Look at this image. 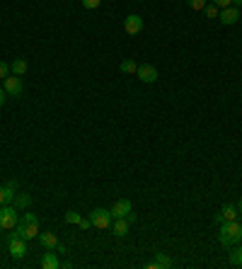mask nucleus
Wrapping results in <instances>:
<instances>
[{"label": "nucleus", "mask_w": 242, "mask_h": 269, "mask_svg": "<svg viewBox=\"0 0 242 269\" xmlns=\"http://www.w3.org/2000/svg\"><path fill=\"white\" fill-rule=\"evenodd\" d=\"M242 240V223L237 221H228V223L218 225V243L223 247H232Z\"/></svg>", "instance_id": "obj_1"}, {"label": "nucleus", "mask_w": 242, "mask_h": 269, "mask_svg": "<svg viewBox=\"0 0 242 269\" xmlns=\"http://www.w3.org/2000/svg\"><path fill=\"white\" fill-rule=\"evenodd\" d=\"M15 233L20 238H24V240L39 238V233H42V230H39V218H36L34 213H24V218L15 225Z\"/></svg>", "instance_id": "obj_2"}, {"label": "nucleus", "mask_w": 242, "mask_h": 269, "mask_svg": "<svg viewBox=\"0 0 242 269\" xmlns=\"http://www.w3.org/2000/svg\"><path fill=\"white\" fill-rule=\"evenodd\" d=\"M17 223H20L17 209H15L12 204H3V206H0V228H3V230H10V228H15Z\"/></svg>", "instance_id": "obj_3"}, {"label": "nucleus", "mask_w": 242, "mask_h": 269, "mask_svg": "<svg viewBox=\"0 0 242 269\" xmlns=\"http://www.w3.org/2000/svg\"><path fill=\"white\" fill-rule=\"evenodd\" d=\"M111 211L109 209H92L90 211V223H92V228H99V230H107V228H111Z\"/></svg>", "instance_id": "obj_4"}, {"label": "nucleus", "mask_w": 242, "mask_h": 269, "mask_svg": "<svg viewBox=\"0 0 242 269\" xmlns=\"http://www.w3.org/2000/svg\"><path fill=\"white\" fill-rule=\"evenodd\" d=\"M8 250L15 259H22L27 255V245H24V238H20L17 233H10L8 236Z\"/></svg>", "instance_id": "obj_5"}, {"label": "nucleus", "mask_w": 242, "mask_h": 269, "mask_svg": "<svg viewBox=\"0 0 242 269\" xmlns=\"http://www.w3.org/2000/svg\"><path fill=\"white\" fill-rule=\"evenodd\" d=\"M3 90H5L10 97H20V95L24 92L22 78H20V75H8V78H5V88Z\"/></svg>", "instance_id": "obj_6"}, {"label": "nucleus", "mask_w": 242, "mask_h": 269, "mask_svg": "<svg viewBox=\"0 0 242 269\" xmlns=\"http://www.w3.org/2000/svg\"><path fill=\"white\" fill-rule=\"evenodd\" d=\"M136 75H138V80H141V83H155V80L160 78L157 68L150 66V63H141V66H138V70H136Z\"/></svg>", "instance_id": "obj_7"}, {"label": "nucleus", "mask_w": 242, "mask_h": 269, "mask_svg": "<svg viewBox=\"0 0 242 269\" xmlns=\"http://www.w3.org/2000/svg\"><path fill=\"white\" fill-rule=\"evenodd\" d=\"M237 206L235 204H225L223 209H220L218 213H216V223H228V221H237Z\"/></svg>", "instance_id": "obj_8"}, {"label": "nucleus", "mask_w": 242, "mask_h": 269, "mask_svg": "<svg viewBox=\"0 0 242 269\" xmlns=\"http://www.w3.org/2000/svg\"><path fill=\"white\" fill-rule=\"evenodd\" d=\"M124 29H126V34H138L143 29V17L141 15H129L124 20Z\"/></svg>", "instance_id": "obj_9"}, {"label": "nucleus", "mask_w": 242, "mask_h": 269, "mask_svg": "<svg viewBox=\"0 0 242 269\" xmlns=\"http://www.w3.org/2000/svg\"><path fill=\"white\" fill-rule=\"evenodd\" d=\"M111 218H124L126 213L131 211V202L129 199H116V202L111 204Z\"/></svg>", "instance_id": "obj_10"}, {"label": "nucleus", "mask_w": 242, "mask_h": 269, "mask_svg": "<svg viewBox=\"0 0 242 269\" xmlns=\"http://www.w3.org/2000/svg\"><path fill=\"white\" fill-rule=\"evenodd\" d=\"M218 20H220V24H235L237 20H240V8H235V5H230V8L220 10Z\"/></svg>", "instance_id": "obj_11"}, {"label": "nucleus", "mask_w": 242, "mask_h": 269, "mask_svg": "<svg viewBox=\"0 0 242 269\" xmlns=\"http://www.w3.org/2000/svg\"><path fill=\"white\" fill-rule=\"evenodd\" d=\"M63 221L66 223H73V225H80L83 230H88V228H92V223H90V218H83L77 211H68L66 216H63Z\"/></svg>", "instance_id": "obj_12"}, {"label": "nucleus", "mask_w": 242, "mask_h": 269, "mask_svg": "<svg viewBox=\"0 0 242 269\" xmlns=\"http://www.w3.org/2000/svg\"><path fill=\"white\" fill-rule=\"evenodd\" d=\"M42 267H44V269H58V267H61V259H58V252H56V250H44Z\"/></svg>", "instance_id": "obj_13"}, {"label": "nucleus", "mask_w": 242, "mask_h": 269, "mask_svg": "<svg viewBox=\"0 0 242 269\" xmlns=\"http://www.w3.org/2000/svg\"><path fill=\"white\" fill-rule=\"evenodd\" d=\"M129 228H131V223H129L126 218H114V221H111V230H114V236H119V238L129 236Z\"/></svg>", "instance_id": "obj_14"}, {"label": "nucleus", "mask_w": 242, "mask_h": 269, "mask_svg": "<svg viewBox=\"0 0 242 269\" xmlns=\"http://www.w3.org/2000/svg\"><path fill=\"white\" fill-rule=\"evenodd\" d=\"M39 243H42V247H44V250H56V245H58V240H56V233H51V230H44V233H39Z\"/></svg>", "instance_id": "obj_15"}, {"label": "nucleus", "mask_w": 242, "mask_h": 269, "mask_svg": "<svg viewBox=\"0 0 242 269\" xmlns=\"http://www.w3.org/2000/svg\"><path fill=\"white\" fill-rule=\"evenodd\" d=\"M12 206H15L17 211H20V209H29V206H32V197H29V194H15Z\"/></svg>", "instance_id": "obj_16"}, {"label": "nucleus", "mask_w": 242, "mask_h": 269, "mask_svg": "<svg viewBox=\"0 0 242 269\" xmlns=\"http://www.w3.org/2000/svg\"><path fill=\"white\" fill-rule=\"evenodd\" d=\"M153 264H155V269H170L175 262H172V257H167L165 252H157L153 259Z\"/></svg>", "instance_id": "obj_17"}, {"label": "nucleus", "mask_w": 242, "mask_h": 269, "mask_svg": "<svg viewBox=\"0 0 242 269\" xmlns=\"http://www.w3.org/2000/svg\"><path fill=\"white\" fill-rule=\"evenodd\" d=\"M230 264L232 267H242V245H232V252H230Z\"/></svg>", "instance_id": "obj_18"}, {"label": "nucleus", "mask_w": 242, "mask_h": 269, "mask_svg": "<svg viewBox=\"0 0 242 269\" xmlns=\"http://www.w3.org/2000/svg\"><path fill=\"white\" fill-rule=\"evenodd\" d=\"M10 68L15 75H24V73H27V61H24V58H15L10 63Z\"/></svg>", "instance_id": "obj_19"}, {"label": "nucleus", "mask_w": 242, "mask_h": 269, "mask_svg": "<svg viewBox=\"0 0 242 269\" xmlns=\"http://www.w3.org/2000/svg\"><path fill=\"white\" fill-rule=\"evenodd\" d=\"M12 199H15V189H10V187H0V206L3 204H12Z\"/></svg>", "instance_id": "obj_20"}, {"label": "nucleus", "mask_w": 242, "mask_h": 269, "mask_svg": "<svg viewBox=\"0 0 242 269\" xmlns=\"http://www.w3.org/2000/svg\"><path fill=\"white\" fill-rule=\"evenodd\" d=\"M136 70H138V63H136L133 58H126V61H121V73H129V75H131V73H136Z\"/></svg>", "instance_id": "obj_21"}, {"label": "nucleus", "mask_w": 242, "mask_h": 269, "mask_svg": "<svg viewBox=\"0 0 242 269\" xmlns=\"http://www.w3.org/2000/svg\"><path fill=\"white\" fill-rule=\"evenodd\" d=\"M187 3H189V8H191V10H196V12H201L206 5H209V0H187Z\"/></svg>", "instance_id": "obj_22"}, {"label": "nucleus", "mask_w": 242, "mask_h": 269, "mask_svg": "<svg viewBox=\"0 0 242 269\" xmlns=\"http://www.w3.org/2000/svg\"><path fill=\"white\" fill-rule=\"evenodd\" d=\"M204 12H206V17H209V20H216V17L220 15V10L213 5V3H211V5H206V8H204Z\"/></svg>", "instance_id": "obj_23"}, {"label": "nucleus", "mask_w": 242, "mask_h": 269, "mask_svg": "<svg viewBox=\"0 0 242 269\" xmlns=\"http://www.w3.org/2000/svg\"><path fill=\"white\" fill-rule=\"evenodd\" d=\"M12 73V68H10V63H5V61H0V80H5L8 75Z\"/></svg>", "instance_id": "obj_24"}, {"label": "nucleus", "mask_w": 242, "mask_h": 269, "mask_svg": "<svg viewBox=\"0 0 242 269\" xmlns=\"http://www.w3.org/2000/svg\"><path fill=\"white\" fill-rule=\"evenodd\" d=\"M99 5H102V0H83V8L85 10H97Z\"/></svg>", "instance_id": "obj_25"}, {"label": "nucleus", "mask_w": 242, "mask_h": 269, "mask_svg": "<svg viewBox=\"0 0 242 269\" xmlns=\"http://www.w3.org/2000/svg\"><path fill=\"white\" fill-rule=\"evenodd\" d=\"M211 3H213L218 10H225V8H230L232 5V0H211Z\"/></svg>", "instance_id": "obj_26"}, {"label": "nucleus", "mask_w": 242, "mask_h": 269, "mask_svg": "<svg viewBox=\"0 0 242 269\" xmlns=\"http://www.w3.org/2000/svg\"><path fill=\"white\" fill-rule=\"evenodd\" d=\"M124 218H126V221H129V223H136V221H138V216H136V213H131V211H129V213H126V216H124Z\"/></svg>", "instance_id": "obj_27"}, {"label": "nucleus", "mask_w": 242, "mask_h": 269, "mask_svg": "<svg viewBox=\"0 0 242 269\" xmlns=\"http://www.w3.org/2000/svg\"><path fill=\"white\" fill-rule=\"evenodd\" d=\"M5 187H10V189L17 191V179H8V182H5Z\"/></svg>", "instance_id": "obj_28"}, {"label": "nucleus", "mask_w": 242, "mask_h": 269, "mask_svg": "<svg viewBox=\"0 0 242 269\" xmlns=\"http://www.w3.org/2000/svg\"><path fill=\"white\" fill-rule=\"evenodd\" d=\"M5 95H8V92H5V90H0V107L5 104Z\"/></svg>", "instance_id": "obj_29"}, {"label": "nucleus", "mask_w": 242, "mask_h": 269, "mask_svg": "<svg viewBox=\"0 0 242 269\" xmlns=\"http://www.w3.org/2000/svg\"><path fill=\"white\" fill-rule=\"evenodd\" d=\"M232 5H235V8H242V0H232Z\"/></svg>", "instance_id": "obj_30"}, {"label": "nucleus", "mask_w": 242, "mask_h": 269, "mask_svg": "<svg viewBox=\"0 0 242 269\" xmlns=\"http://www.w3.org/2000/svg\"><path fill=\"white\" fill-rule=\"evenodd\" d=\"M237 211H240V213H242V199H240V204H237Z\"/></svg>", "instance_id": "obj_31"}]
</instances>
